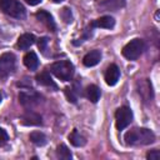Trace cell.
Instances as JSON below:
<instances>
[{"mask_svg":"<svg viewBox=\"0 0 160 160\" xmlns=\"http://www.w3.org/2000/svg\"><path fill=\"white\" fill-rule=\"evenodd\" d=\"M34 42H35V36L32 34H29V32L20 35L19 39H18V46L22 50L29 49Z\"/></svg>","mask_w":160,"mask_h":160,"instance_id":"obj_14","label":"cell"},{"mask_svg":"<svg viewBox=\"0 0 160 160\" xmlns=\"http://www.w3.org/2000/svg\"><path fill=\"white\" fill-rule=\"evenodd\" d=\"M125 141L129 145H149L155 141V135L145 128H135L125 134Z\"/></svg>","mask_w":160,"mask_h":160,"instance_id":"obj_1","label":"cell"},{"mask_svg":"<svg viewBox=\"0 0 160 160\" xmlns=\"http://www.w3.org/2000/svg\"><path fill=\"white\" fill-rule=\"evenodd\" d=\"M15 69V56L11 52H4L0 56V78L10 75Z\"/></svg>","mask_w":160,"mask_h":160,"instance_id":"obj_6","label":"cell"},{"mask_svg":"<svg viewBox=\"0 0 160 160\" xmlns=\"http://www.w3.org/2000/svg\"><path fill=\"white\" fill-rule=\"evenodd\" d=\"M1 99H2V95H1V92H0V102H1Z\"/></svg>","mask_w":160,"mask_h":160,"instance_id":"obj_29","label":"cell"},{"mask_svg":"<svg viewBox=\"0 0 160 160\" xmlns=\"http://www.w3.org/2000/svg\"><path fill=\"white\" fill-rule=\"evenodd\" d=\"M119 78H120V70H119V68L115 64H111L106 69V72H105V81H106V84L110 85V86H112V85H115L118 82Z\"/></svg>","mask_w":160,"mask_h":160,"instance_id":"obj_9","label":"cell"},{"mask_svg":"<svg viewBox=\"0 0 160 160\" xmlns=\"http://www.w3.org/2000/svg\"><path fill=\"white\" fill-rule=\"evenodd\" d=\"M69 140H70V142H71L74 146H82V145H85V142H86L85 138H84L76 129L72 130V132L69 135Z\"/></svg>","mask_w":160,"mask_h":160,"instance_id":"obj_19","label":"cell"},{"mask_svg":"<svg viewBox=\"0 0 160 160\" xmlns=\"http://www.w3.org/2000/svg\"><path fill=\"white\" fill-rule=\"evenodd\" d=\"M0 9L5 14L16 19H21L25 16V8L18 0H0Z\"/></svg>","mask_w":160,"mask_h":160,"instance_id":"obj_3","label":"cell"},{"mask_svg":"<svg viewBox=\"0 0 160 160\" xmlns=\"http://www.w3.org/2000/svg\"><path fill=\"white\" fill-rule=\"evenodd\" d=\"M125 4V0H102V2L100 4V6L104 9V10H115V9H119L121 6H124Z\"/></svg>","mask_w":160,"mask_h":160,"instance_id":"obj_18","label":"cell"},{"mask_svg":"<svg viewBox=\"0 0 160 160\" xmlns=\"http://www.w3.org/2000/svg\"><path fill=\"white\" fill-rule=\"evenodd\" d=\"M41 100L40 94H38L34 90H22L19 94V101L22 106L25 108H32L35 105H38Z\"/></svg>","mask_w":160,"mask_h":160,"instance_id":"obj_7","label":"cell"},{"mask_svg":"<svg viewBox=\"0 0 160 160\" xmlns=\"http://www.w3.org/2000/svg\"><path fill=\"white\" fill-rule=\"evenodd\" d=\"M35 16H36V19H38L39 21H41L42 24H45L49 29L55 30L56 25H55V21H54V19H52V16L50 15V12H48V11H45V10H40V11H38V12L35 14Z\"/></svg>","mask_w":160,"mask_h":160,"instance_id":"obj_13","label":"cell"},{"mask_svg":"<svg viewBox=\"0 0 160 160\" xmlns=\"http://www.w3.org/2000/svg\"><path fill=\"white\" fill-rule=\"evenodd\" d=\"M46 45H48V38H41V39H39L38 46H39V49H40L42 52H45V50H46Z\"/></svg>","mask_w":160,"mask_h":160,"instance_id":"obj_26","label":"cell"},{"mask_svg":"<svg viewBox=\"0 0 160 160\" xmlns=\"http://www.w3.org/2000/svg\"><path fill=\"white\" fill-rule=\"evenodd\" d=\"M136 88H138L139 95L141 96V99H142L145 102H149V101L152 100V98H154V91H152L151 82H150L148 79L139 80V81L136 82Z\"/></svg>","mask_w":160,"mask_h":160,"instance_id":"obj_8","label":"cell"},{"mask_svg":"<svg viewBox=\"0 0 160 160\" xmlns=\"http://www.w3.org/2000/svg\"><path fill=\"white\" fill-rule=\"evenodd\" d=\"M145 50V42L141 39H134L122 48V55L128 60L138 59Z\"/></svg>","mask_w":160,"mask_h":160,"instance_id":"obj_4","label":"cell"},{"mask_svg":"<svg viewBox=\"0 0 160 160\" xmlns=\"http://www.w3.org/2000/svg\"><path fill=\"white\" fill-rule=\"evenodd\" d=\"M92 28H102V29H112L115 25V20L114 18H111L110 15H105L101 16L99 19H96L95 21H92L90 24Z\"/></svg>","mask_w":160,"mask_h":160,"instance_id":"obj_12","label":"cell"},{"mask_svg":"<svg viewBox=\"0 0 160 160\" xmlns=\"http://www.w3.org/2000/svg\"><path fill=\"white\" fill-rule=\"evenodd\" d=\"M52 1H54V2H61L62 0H52Z\"/></svg>","mask_w":160,"mask_h":160,"instance_id":"obj_28","label":"cell"},{"mask_svg":"<svg viewBox=\"0 0 160 160\" xmlns=\"http://www.w3.org/2000/svg\"><path fill=\"white\" fill-rule=\"evenodd\" d=\"M50 70L58 79L62 81L70 80L74 75V65L68 60H60V61L54 62L50 66Z\"/></svg>","mask_w":160,"mask_h":160,"instance_id":"obj_2","label":"cell"},{"mask_svg":"<svg viewBox=\"0 0 160 160\" xmlns=\"http://www.w3.org/2000/svg\"><path fill=\"white\" fill-rule=\"evenodd\" d=\"M100 60H101V51H100V50H92V51L88 52V54L84 56L82 62H84L85 66L90 68V66L98 65V64L100 62Z\"/></svg>","mask_w":160,"mask_h":160,"instance_id":"obj_10","label":"cell"},{"mask_svg":"<svg viewBox=\"0 0 160 160\" xmlns=\"http://www.w3.org/2000/svg\"><path fill=\"white\" fill-rule=\"evenodd\" d=\"M65 95L69 101H71L74 104L78 101V94L75 92V90L72 88H65Z\"/></svg>","mask_w":160,"mask_h":160,"instance_id":"obj_22","label":"cell"},{"mask_svg":"<svg viewBox=\"0 0 160 160\" xmlns=\"http://www.w3.org/2000/svg\"><path fill=\"white\" fill-rule=\"evenodd\" d=\"M146 158L149 160H159L160 159V151L154 149V150H150L148 154H146Z\"/></svg>","mask_w":160,"mask_h":160,"instance_id":"obj_24","label":"cell"},{"mask_svg":"<svg viewBox=\"0 0 160 160\" xmlns=\"http://www.w3.org/2000/svg\"><path fill=\"white\" fill-rule=\"evenodd\" d=\"M56 156L60 158V159H62V160H70V159L72 158L71 151H70V150L68 149V146L64 145V144H61V145H59V146L56 148Z\"/></svg>","mask_w":160,"mask_h":160,"instance_id":"obj_21","label":"cell"},{"mask_svg":"<svg viewBox=\"0 0 160 160\" xmlns=\"http://www.w3.org/2000/svg\"><path fill=\"white\" fill-rule=\"evenodd\" d=\"M28 4H30V5H38V4H40L41 2V0H25Z\"/></svg>","mask_w":160,"mask_h":160,"instance_id":"obj_27","label":"cell"},{"mask_svg":"<svg viewBox=\"0 0 160 160\" xmlns=\"http://www.w3.org/2000/svg\"><path fill=\"white\" fill-rule=\"evenodd\" d=\"M86 96L91 102H98L101 96V91L96 85H89L86 88Z\"/></svg>","mask_w":160,"mask_h":160,"instance_id":"obj_17","label":"cell"},{"mask_svg":"<svg viewBox=\"0 0 160 160\" xmlns=\"http://www.w3.org/2000/svg\"><path fill=\"white\" fill-rule=\"evenodd\" d=\"M29 138H30L31 142H34L38 146H42L46 144V136L40 131H32Z\"/></svg>","mask_w":160,"mask_h":160,"instance_id":"obj_20","label":"cell"},{"mask_svg":"<svg viewBox=\"0 0 160 160\" xmlns=\"http://www.w3.org/2000/svg\"><path fill=\"white\" fill-rule=\"evenodd\" d=\"M61 18L64 19L65 22H71L72 21V15H71V11L69 8H64L61 10Z\"/></svg>","mask_w":160,"mask_h":160,"instance_id":"obj_23","label":"cell"},{"mask_svg":"<svg viewBox=\"0 0 160 160\" xmlns=\"http://www.w3.org/2000/svg\"><path fill=\"white\" fill-rule=\"evenodd\" d=\"M24 64H25V66H26L28 69L35 70V69L38 68V65H39V59H38L36 54H35L34 51L26 52L25 56H24Z\"/></svg>","mask_w":160,"mask_h":160,"instance_id":"obj_15","label":"cell"},{"mask_svg":"<svg viewBox=\"0 0 160 160\" xmlns=\"http://www.w3.org/2000/svg\"><path fill=\"white\" fill-rule=\"evenodd\" d=\"M36 81L40 84V85H44V86H51L54 89H56V85L55 82L52 81V79L50 78L49 72L48 71H42L40 74L36 75Z\"/></svg>","mask_w":160,"mask_h":160,"instance_id":"obj_16","label":"cell"},{"mask_svg":"<svg viewBox=\"0 0 160 160\" xmlns=\"http://www.w3.org/2000/svg\"><path fill=\"white\" fill-rule=\"evenodd\" d=\"M115 120L118 130H124L132 120V111L128 106H121L115 112Z\"/></svg>","mask_w":160,"mask_h":160,"instance_id":"obj_5","label":"cell"},{"mask_svg":"<svg viewBox=\"0 0 160 160\" xmlns=\"http://www.w3.org/2000/svg\"><path fill=\"white\" fill-rule=\"evenodd\" d=\"M21 122L24 125H41V116L34 111L28 110L25 114L21 115Z\"/></svg>","mask_w":160,"mask_h":160,"instance_id":"obj_11","label":"cell"},{"mask_svg":"<svg viewBox=\"0 0 160 160\" xmlns=\"http://www.w3.org/2000/svg\"><path fill=\"white\" fill-rule=\"evenodd\" d=\"M8 139H9V136H8V132L2 129V128H0V146H2L6 141H8Z\"/></svg>","mask_w":160,"mask_h":160,"instance_id":"obj_25","label":"cell"}]
</instances>
